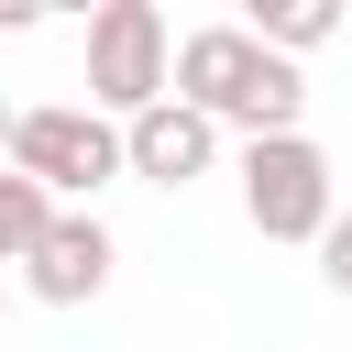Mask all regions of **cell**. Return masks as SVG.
<instances>
[{
  "mask_svg": "<svg viewBox=\"0 0 352 352\" xmlns=\"http://www.w3.org/2000/svg\"><path fill=\"white\" fill-rule=\"evenodd\" d=\"M165 99H187L209 132H297V110H308V77L286 66V55H264L242 22H198L187 44H165Z\"/></svg>",
  "mask_w": 352,
  "mask_h": 352,
  "instance_id": "6da1fadb",
  "label": "cell"
},
{
  "mask_svg": "<svg viewBox=\"0 0 352 352\" xmlns=\"http://www.w3.org/2000/svg\"><path fill=\"white\" fill-rule=\"evenodd\" d=\"M330 154L308 143V132H264V143H242V220L264 231V242H319L330 231Z\"/></svg>",
  "mask_w": 352,
  "mask_h": 352,
  "instance_id": "3957f363",
  "label": "cell"
},
{
  "mask_svg": "<svg viewBox=\"0 0 352 352\" xmlns=\"http://www.w3.org/2000/svg\"><path fill=\"white\" fill-rule=\"evenodd\" d=\"M44 220H55V198H44L33 176H11V165H0V264H22V253L44 242Z\"/></svg>",
  "mask_w": 352,
  "mask_h": 352,
  "instance_id": "ba28073f",
  "label": "cell"
},
{
  "mask_svg": "<svg viewBox=\"0 0 352 352\" xmlns=\"http://www.w3.org/2000/svg\"><path fill=\"white\" fill-rule=\"evenodd\" d=\"M154 99H165V11L154 0H99L88 11V110L121 132Z\"/></svg>",
  "mask_w": 352,
  "mask_h": 352,
  "instance_id": "277c9868",
  "label": "cell"
},
{
  "mask_svg": "<svg viewBox=\"0 0 352 352\" xmlns=\"http://www.w3.org/2000/svg\"><path fill=\"white\" fill-rule=\"evenodd\" d=\"M209 165H220V132H209L187 99H154V110L121 121V176H143V187H198Z\"/></svg>",
  "mask_w": 352,
  "mask_h": 352,
  "instance_id": "8992f818",
  "label": "cell"
},
{
  "mask_svg": "<svg viewBox=\"0 0 352 352\" xmlns=\"http://www.w3.org/2000/svg\"><path fill=\"white\" fill-rule=\"evenodd\" d=\"M319 275H330V297H352V209H330V231H319Z\"/></svg>",
  "mask_w": 352,
  "mask_h": 352,
  "instance_id": "9c48e42d",
  "label": "cell"
},
{
  "mask_svg": "<svg viewBox=\"0 0 352 352\" xmlns=\"http://www.w3.org/2000/svg\"><path fill=\"white\" fill-rule=\"evenodd\" d=\"M0 154H11V110H0Z\"/></svg>",
  "mask_w": 352,
  "mask_h": 352,
  "instance_id": "8fae6325",
  "label": "cell"
},
{
  "mask_svg": "<svg viewBox=\"0 0 352 352\" xmlns=\"http://www.w3.org/2000/svg\"><path fill=\"white\" fill-rule=\"evenodd\" d=\"M110 264H121L110 220H99V209H55V220H44V242L22 253V286H33L44 308H88V297L110 286Z\"/></svg>",
  "mask_w": 352,
  "mask_h": 352,
  "instance_id": "5b68a950",
  "label": "cell"
},
{
  "mask_svg": "<svg viewBox=\"0 0 352 352\" xmlns=\"http://www.w3.org/2000/svg\"><path fill=\"white\" fill-rule=\"evenodd\" d=\"M242 33H253L264 55H286V66H297V55H319V44L341 33V0H253V11H242Z\"/></svg>",
  "mask_w": 352,
  "mask_h": 352,
  "instance_id": "52a82bcc",
  "label": "cell"
},
{
  "mask_svg": "<svg viewBox=\"0 0 352 352\" xmlns=\"http://www.w3.org/2000/svg\"><path fill=\"white\" fill-rule=\"evenodd\" d=\"M11 176H33L44 198H99L110 176H121V132L99 121V110H77V99H55V110H11V154H0Z\"/></svg>",
  "mask_w": 352,
  "mask_h": 352,
  "instance_id": "7a4b0ae2",
  "label": "cell"
},
{
  "mask_svg": "<svg viewBox=\"0 0 352 352\" xmlns=\"http://www.w3.org/2000/svg\"><path fill=\"white\" fill-rule=\"evenodd\" d=\"M0 33H33V0H0Z\"/></svg>",
  "mask_w": 352,
  "mask_h": 352,
  "instance_id": "30bf717a",
  "label": "cell"
}]
</instances>
